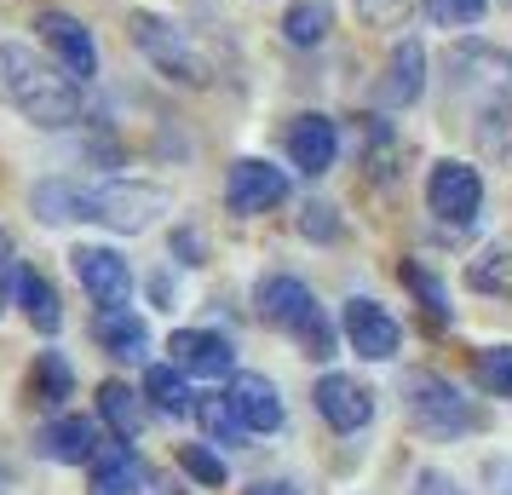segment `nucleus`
I'll return each mask as SVG.
<instances>
[{"instance_id":"obj_6","label":"nucleus","mask_w":512,"mask_h":495,"mask_svg":"<svg viewBox=\"0 0 512 495\" xmlns=\"http://www.w3.org/2000/svg\"><path fill=\"white\" fill-rule=\"evenodd\" d=\"M449 75H455V93L478 98L484 116H495V110H507L512 104V58L507 52L466 41V47L449 52Z\"/></svg>"},{"instance_id":"obj_29","label":"nucleus","mask_w":512,"mask_h":495,"mask_svg":"<svg viewBox=\"0 0 512 495\" xmlns=\"http://www.w3.org/2000/svg\"><path fill=\"white\" fill-rule=\"evenodd\" d=\"M489 0H420V12H426V24L438 29H472L484 18Z\"/></svg>"},{"instance_id":"obj_31","label":"nucleus","mask_w":512,"mask_h":495,"mask_svg":"<svg viewBox=\"0 0 512 495\" xmlns=\"http://www.w3.org/2000/svg\"><path fill=\"white\" fill-rule=\"evenodd\" d=\"M179 467H185L190 478L202 484V490H225V478H231V472H225V461H219L213 449H202V444H185V449H179Z\"/></svg>"},{"instance_id":"obj_23","label":"nucleus","mask_w":512,"mask_h":495,"mask_svg":"<svg viewBox=\"0 0 512 495\" xmlns=\"http://www.w3.org/2000/svg\"><path fill=\"white\" fill-rule=\"evenodd\" d=\"M29 208L41 225H70V219H87V185L75 179H41L29 190Z\"/></svg>"},{"instance_id":"obj_8","label":"nucleus","mask_w":512,"mask_h":495,"mask_svg":"<svg viewBox=\"0 0 512 495\" xmlns=\"http://www.w3.org/2000/svg\"><path fill=\"white\" fill-rule=\"evenodd\" d=\"M426 208L438 213L443 225H472L484 208V179L472 162H438L426 173Z\"/></svg>"},{"instance_id":"obj_7","label":"nucleus","mask_w":512,"mask_h":495,"mask_svg":"<svg viewBox=\"0 0 512 495\" xmlns=\"http://www.w3.org/2000/svg\"><path fill=\"white\" fill-rule=\"evenodd\" d=\"M35 35H41V47L58 58V70L75 75V81H93L98 75V47H93V29L70 18V12H58V6H41L35 12Z\"/></svg>"},{"instance_id":"obj_9","label":"nucleus","mask_w":512,"mask_h":495,"mask_svg":"<svg viewBox=\"0 0 512 495\" xmlns=\"http://www.w3.org/2000/svg\"><path fill=\"white\" fill-rule=\"evenodd\" d=\"M277 202H288V173L282 167L259 162V156L231 162V173H225V208L254 219V213H271Z\"/></svg>"},{"instance_id":"obj_13","label":"nucleus","mask_w":512,"mask_h":495,"mask_svg":"<svg viewBox=\"0 0 512 495\" xmlns=\"http://www.w3.org/2000/svg\"><path fill=\"white\" fill-rule=\"evenodd\" d=\"M311 403H317V415L334 432H363L374 421V392L357 375H323L317 392H311Z\"/></svg>"},{"instance_id":"obj_34","label":"nucleus","mask_w":512,"mask_h":495,"mask_svg":"<svg viewBox=\"0 0 512 495\" xmlns=\"http://www.w3.org/2000/svg\"><path fill=\"white\" fill-rule=\"evenodd\" d=\"M357 12H363L369 24H397V18L409 12V0H357Z\"/></svg>"},{"instance_id":"obj_28","label":"nucleus","mask_w":512,"mask_h":495,"mask_svg":"<svg viewBox=\"0 0 512 495\" xmlns=\"http://www.w3.org/2000/svg\"><path fill=\"white\" fill-rule=\"evenodd\" d=\"M478 386L489 398H512V346H484L478 352Z\"/></svg>"},{"instance_id":"obj_12","label":"nucleus","mask_w":512,"mask_h":495,"mask_svg":"<svg viewBox=\"0 0 512 495\" xmlns=\"http://www.w3.org/2000/svg\"><path fill=\"white\" fill-rule=\"evenodd\" d=\"M70 271L81 277V288L93 294L98 306H127V294H133V265L121 260L116 248H75L70 254Z\"/></svg>"},{"instance_id":"obj_33","label":"nucleus","mask_w":512,"mask_h":495,"mask_svg":"<svg viewBox=\"0 0 512 495\" xmlns=\"http://www.w3.org/2000/svg\"><path fill=\"white\" fill-rule=\"evenodd\" d=\"M415 495H466L449 472H438V467H426V472H415Z\"/></svg>"},{"instance_id":"obj_26","label":"nucleus","mask_w":512,"mask_h":495,"mask_svg":"<svg viewBox=\"0 0 512 495\" xmlns=\"http://www.w3.org/2000/svg\"><path fill=\"white\" fill-rule=\"evenodd\" d=\"M196 421H202V432H208L213 444H248V438H254V432L242 426V415H236V403L225 398V392L196 398Z\"/></svg>"},{"instance_id":"obj_30","label":"nucleus","mask_w":512,"mask_h":495,"mask_svg":"<svg viewBox=\"0 0 512 495\" xmlns=\"http://www.w3.org/2000/svg\"><path fill=\"white\" fill-rule=\"evenodd\" d=\"M403 283L415 288L420 294V306H426V317H432V323H449V294H443V283L438 277H432V271H426V265H403Z\"/></svg>"},{"instance_id":"obj_10","label":"nucleus","mask_w":512,"mask_h":495,"mask_svg":"<svg viewBox=\"0 0 512 495\" xmlns=\"http://www.w3.org/2000/svg\"><path fill=\"white\" fill-rule=\"evenodd\" d=\"M340 329H346L351 352L369 357V363H392L397 346H403V329H397V317L380 300H346V311H340Z\"/></svg>"},{"instance_id":"obj_14","label":"nucleus","mask_w":512,"mask_h":495,"mask_svg":"<svg viewBox=\"0 0 512 495\" xmlns=\"http://www.w3.org/2000/svg\"><path fill=\"white\" fill-rule=\"evenodd\" d=\"M334 156H340V127L328 116H294V127H288V162L300 167L305 179H323L328 167H334Z\"/></svg>"},{"instance_id":"obj_2","label":"nucleus","mask_w":512,"mask_h":495,"mask_svg":"<svg viewBox=\"0 0 512 495\" xmlns=\"http://www.w3.org/2000/svg\"><path fill=\"white\" fill-rule=\"evenodd\" d=\"M254 300H259V317L300 346V357H317V363L334 357V323L323 317L317 294H311L300 277H265Z\"/></svg>"},{"instance_id":"obj_36","label":"nucleus","mask_w":512,"mask_h":495,"mask_svg":"<svg viewBox=\"0 0 512 495\" xmlns=\"http://www.w3.org/2000/svg\"><path fill=\"white\" fill-rule=\"evenodd\" d=\"M248 495H300V490H294V484H254Z\"/></svg>"},{"instance_id":"obj_38","label":"nucleus","mask_w":512,"mask_h":495,"mask_svg":"<svg viewBox=\"0 0 512 495\" xmlns=\"http://www.w3.org/2000/svg\"><path fill=\"white\" fill-rule=\"evenodd\" d=\"M501 495H512V467H507V484H501Z\"/></svg>"},{"instance_id":"obj_25","label":"nucleus","mask_w":512,"mask_h":495,"mask_svg":"<svg viewBox=\"0 0 512 495\" xmlns=\"http://www.w3.org/2000/svg\"><path fill=\"white\" fill-rule=\"evenodd\" d=\"M466 283L478 288V294H512V242H489L478 260L466 265Z\"/></svg>"},{"instance_id":"obj_11","label":"nucleus","mask_w":512,"mask_h":495,"mask_svg":"<svg viewBox=\"0 0 512 495\" xmlns=\"http://www.w3.org/2000/svg\"><path fill=\"white\" fill-rule=\"evenodd\" d=\"M167 363L185 369L190 380H231L236 375V346L213 329H179L167 340Z\"/></svg>"},{"instance_id":"obj_24","label":"nucleus","mask_w":512,"mask_h":495,"mask_svg":"<svg viewBox=\"0 0 512 495\" xmlns=\"http://www.w3.org/2000/svg\"><path fill=\"white\" fill-rule=\"evenodd\" d=\"M185 369H173V363H150L144 369V398H150V409H162V415H196V398H190V386H185Z\"/></svg>"},{"instance_id":"obj_15","label":"nucleus","mask_w":512,"mask_h":495,"mask_svg":"<svg viewBox=\"0 0 512 495\" xmlns=\"http://www.w3.org/2000/svg\"><path fill=\"white\" fill-rule=\"evenodd\" d=\"M98 449H104V432H98L93 415H52L47 432H41V455L58 467H93Z\"/></svg>"},{"instance_id":"obj_16","label":"nucleus","mask_w":512,"mask_h":495,"mask_svg":"<svg viewBox=\"0 0 512 495\" xmlns=\"http://www.w3.org/2000/svg\"><path fill=\"white\" fill-rule=\"evenodd\" d=\"M87 495H150V472H144V461L133 455V444L110 438V444L98 449Z\"/></svg>"},{"instance_id":"obj_18","label":"nucleus","mask_w":512,"mask_h":495,"mask_svg":"<svg viewBox=\"0 0 512 495\" xmlns=\"http://www.w3.org/2000/svg\"><path fill=\"white\" fill-rule=\"evenodd\" d=\"M93 340H98V352H110L116 363H139L150 352V329H144V317L133 306H98Z\"/></svg>"},{"instance_id":"obj_5","label":"nucleus","mask_w":512,"mask_h":495,"mask_svg":"<svg viewBox=\"0 0 512 495\" xmlns=\"http://www.w3.org/2000/svg\"><path fill=\"white\" fill-rule=\"evenodd\" d=\"M409 421L426 438H461V432H478L484 415L449 386L443 375H409Z\"/></svg>"},{"instance_id":"obj_20","label":"nucleus","mask_w":512,"mask_h":495,"mask_svg":"<svg viewBox=\"0 0 512 495\" xmlns=\"http://www.w3.org/2000/svg\"><path fill=\"white\" fill-rule=\"evenodd\" d=\"M12 306L29 317L35 334H58L64 329V306H58V288L35 271V265H18V288H12Z\"/></svg>"},{"instance_id":"obj_21","label":"nucleus","mask_w":512,"mask_h":495,"mask_svg":"<svg viewBox=\"0 0 512 495\" xmlns=\"http://www.w3.org/2000/svg\"><path fill=\"white\" fill-rule=\"evenodd\" d=\"M98 421H104V432H110V438H121V444H139V432H144V398L127 386V380H104V386H98Z\"/></svg>"},{"instance_id":"obj_17","label":"nucleus","mask_w":512,"mask_h":495,"mask_svg":"<svg viewBox=\"0 0 512 495\" xmlns=\"http://www.w3.org/2000/svg\"><path fill=\"white\" fill-rule=\"evenodd\" d=\"M225 398L236 403V415H242V426L248 432H277L282 426V392H277V380H265V375H254V369H242V375H231V386H225Z\"/></svg>"},{"instance_id":"obj_32","label":"nucleus","mask_w":512,"mask_h":495,"mask_svg":"<svg viewBox=\"0 0 512 495\" xmlns=\"http://www.w3.org/2000/svg\"><path fill=\"white\" fill-rule=\"evenodd\" d=\"M300 231L311 236V242H334V236H340V219H334L328 202H311V208L300 213Z\"/></svg>"},{"instance_id":"obj_1","label":"nucleus","mask_w":512,"mask_h":495,"mask_svg":"<svg viewBox=\"0 0 512 495\" xmlns=\"http://www.w3.org/2000/svg\"><path fill=\"white\" fill-rule=\"evenodd\" d=\"M0 104H12L29 127H75L81 81L47 58H35L24 41H0Z\"/></svg>"},{"instance_id":"obj_37","label":"nucleus","mask_w":512,"mask_h":495,"mask_svg":"<svg viewBox=\"0 0 512 495\" xmlns=\"http://www.w3.org/2000/svg\"><path fill=\"white\" fill-rule=\"evenodd\" d=\"M150 495H185V490H167V484H156V478H150Z\"/></svg>"},{"instance_id":"obj_35","label":"nucleus","mask_w":512,"mask_h":495,"mask_svg":"<svg viewBox=\"0 0 512 495\" xmlns=\"http://www.w3.org/2000/svg\"><path fill=\"white\" fill-rule=\"evenodd\" d=\"M12 288H18V265H12V260H0V311L12 306Z\"/></svg>"},{"instance_id":"obj_22","label":"nucleus","mask_w":512,"mask_h":495,"mask_svg":"<svg viewBox=\"0 0 512 495\" xmlns=\"http://www.w3.org/2000/svg\"><path fill=\"white\" fill-rule=\"evenodd\" d=\"M420 87H426V52L420 41H397L392 47V64H386V81H380V104H415Z\"/></svg>"},{"instance_id":"obj_3","label":"nucleus","mask_w":512,"mask_h":495,"mask_svg":"<svg viewBox=\"0 0 512 495\" xmlns=\"http://www.w3.org/2000/svg\"><path fill=\"white\" fill-rule=\"evenodd\" d=\"M173 208V196L162 185H144V179H110V185H87V219L110 225L121 236L150 231L162 213Z\"/></svg>"},{"instance_id":"obj_4","label":"nucleus","mask_w":512,"mask_h":495,"mask_svg":"<svg viewBox=\"0 0 512 495\" xmlns=\"http://www.w3.org/2000/svg\"><path fill=\"white\" fill-rule=\"evenodd\" d=\"M127 29H133V47H139L144 58L167 75V81L208 87V58L190 47V35L179 24H167V18H156V12H133V18H127Z\"/></svg>"},{"instance_id":"obj_19","label":"nucleus","mask_w":512,"mask_h":495,"mask_svg":"<svg viewBox=\"0 0 512 495\" xmlns=\"http://www.w3.org/2000/svg\"><path fill=\"white\" fill-rule=\"evenodd\" d=\"M24 392H29V403H35V409L64 415V403L75 398V369H70V357H64V352H35Z\"/></svg>"},{"instance_id":"obj_27","label":"nucleus","mask_w":512,"mask_h":495,"mask_svg":"<svg viewBox=\"0 0 512 495\" xmlns=\"http://www.w3.org/2000/svg\"><path fill=\"white\" fill-rule=\"evenodd\" d=\"M282 35H288L294 47H317L328 35V6L323 0H294L288 18H282Z\"/></svg>"}]
</instances>
